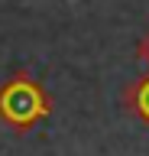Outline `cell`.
Returning <instances> with one entry per match:
<instances>
[{
    "mask_svg": "<svg viewBox=\"0 0 149 156\" xmlns=\"http://www.w3.org/2000/svg\"><path fill=\"white\" fill-rule=\"evenodd\" d=\"M0 114L7 120H13V124H29L39 114H46V107H42V101H39V94H36L32 85L16 81V85H10L0 94Z\"/></svg>",
    "mask_w": 149,
    "mask_h": 156,
    "instance_id": "1",
    "label": "cell"
},
{
    "mask_svg": "<svg viewBox=\"0 0 149 156\" xmlns=\"http://www.w3.org/2000/svg\"><path fill=\"white\" fill-rule=\"evenodd\" d=\"M143 111L149 114V91H146V98H143Z\"/></svg>",
    "mask_w": 149,
    "mask_h": 156,
    "instance_id": "2",
    "label": "cell"
}]
</instances>
